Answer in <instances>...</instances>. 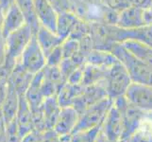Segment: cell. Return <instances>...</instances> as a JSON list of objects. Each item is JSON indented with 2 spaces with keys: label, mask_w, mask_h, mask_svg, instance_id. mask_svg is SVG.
I'll return each instance as SVG.
<instances>
[{
  "label": "cell",
  "mask_w": 152,
  "mask_h": 142,
  "mask_svg": "<svg viewBox=\"0 0 152 142\" xmlns=\"http://www.w3.org/2000/svg\"><path fill=\"white\" fill-rule=\"evenodd\" d=\"M109 51L124 65L132 82L152 86V66L134 57L121 43H113Z\"/></svg>",
  "instance_id": "6da1fadb"
},
{
  "label": "cell",
  "mask_w": 152,
  "mask_h": 142,
  "mask_svg": "<svg viewBox=\"0 0 152 142\" xmlns=\"http://www.w3.org/2000/svg\"><path fill=\"white\" fill-rule=\"evenodd\" d=\"M113 102L121 109L123 117V134L121 141H127L136 130L148 118H152V114L139 109L130 103L125 96L113 99Z\"/></svg>",
  "instance_id": "7a4b0ae2"
},
{
  "label": "cell",
  "mask_w": 152,
  "mask_h": 142,
  "mask_svg": "<svg viewBox=\"0 0 152 142\" xmlns=\"http://www.w3.org/2000/svg\"><path fill=\"white\" fill-rule=\"evenodd\" d=\"M132 82L128 71L118 61L108 68L103 81L108 97L113 99L125 96L126 91L128 90Z\"/></svg>",
  "instance_id": "3957f363"
},
{
  "label": "cell",
  "mask_w": 152,
  "mask_h": 142,
  "mask_svg": "<svg viewBox=\"0 0 152 142\" xmlns=\"http://www.w3.org/2000/svg\"><path fill=\"white\" fill-rule=\"evenodd\" d=\"M113 104V99L107 97L96 102L95 104H92L91 106L87 107L84 111L80 114L77 124L73 132L88 130L101 126Z\"/></svg>",
  "instance_id": "277c9868"
},
{
  "label": "cell",
  "mask_w": 152,
  "mask_h": 142,
  "mask_svg": "<svg viewBox=\"0 0 152 142\" xmlns=\"http://www.w3.org/2000/svg\"><path fill=\"white\" fill-rule=\"evenodd\" d=\"M34 34L27 24L9 34L5 39L6 58L17 61Z\"/></svg>",
  "instance_id": "5b68a950"
},
{
  "label": "cell",
  "mask_w": 152,
  "mask_h": 142,
  "mask_svg": "<svg viewBox=\"0 0 152 142\" xmlns=\"http://www.w3.org/2000/svg\"><path fill=\"white\" fill-rule=\"evenodd\" d=\"M19 61L26 69L33 75L43 70L46 65V57L38 44L35 35L31 37L29 43L21 54Z\"/></svg>",
  "instance_id": "8992f818"
},
{
  "label": "cell",
  "mask_w": 152,
  "mask_h": 142,
  "mask_svg": "<svg viewBox=\"0 0 152 142\" xmlns=\"http://www.w3.org/2000/svg\"><path fill=\"white\" fill-rule=\"evenodd\" d=\"M125 97L139 109L152 114V86L132 82Z\"/></svg>",
  "instance_id": "52a82bcc"
},
{
  "label": "cell",
  "mask_w": 152,
  "mask_h": 142,
  "mask_svg": "<svg viewBox=\"0 0 152 142\" xmlns=\"http://www.w3.org/2000/svg\"><path fill=\"white\" fill-rule=\"evenodd\" d=\"M100 129L109 139L114 142L121 141L123 134V117L121 109L114 102L109 110Z\"/></svg>",
  "instance_id": "ba28073f"
},
{
  "label": "cell",
  "mask_w": 152,
  "mask_h": 142,
  "mask_svg": "<svg viewBox=\"0 0 152 142\" xmlns=\"http://www.w3.org/2000/svg\"><path fill=\"white\" fill-rule=\"evenodd\" d=\"M107 97L108 95L103 82L83 86L81 94L75 99L72 106L77 110L78 114H80L87 107L91 106L92 104H95L96 102Z\"/></svg>",
  "instance_id": "9c48e42d"
},
{
  "label": "cell",
  "mask_w": 152,
  "mask_h": 142,
  "mask_svg": "<svg viewBox=\"0 0 152 142\" xmlns=\"http://www.w3.org/2000/svg\"><path fill=\"white\" fill-rule=\"evenodd\" d=\"M14 121L16 123L19 134L22 138L34 130L32 110L28 101L26 99L25 95L19 96V104Z\"/></svg>",
  "instance_id": "30bf717a"
},
{
  "label": "cell",
  "mask_w": 152,
  "mask_h": 142,
  "mask_svg": "<svg viewBox=\"0 0 152 142\" xmlns=\"http://www.w3.org/2000/svg\"><path fill=\"white\" fill-rule=\"evenodd\" d=\"M78 118L80 114L73 106L61 107L53 129L60 136L71 135L77 124Z\"/></svg>",
  "instance_id": "8fae6325"
},
{
  "label": "cell",
  "mask_w": 152,
  "mask_h": 142,
  "mask_svg": "<svg viewBox=\"0 0 152 142\" xmlns=\"http://www.w3.org/2000/svg\"><path fill=\"white\" fill-rule=\"evenodd\" d=\"M145 25L144 9L134 5L119 12L115 24V26L122 29H135Z\"/></svg>",
  "instance_id": "7c38bea8"
},
{
  "label": "cell",
  "mask_w": 152,
  "mask_h": 142,
  "mask_svg": "<svg viewBox=\"0 0 152 142\" xmlns=\"http://www.w3.org/2000/svg\"><path fill=\"white\" fill-rule=\"evenodd\" d=\"M33 76V74H31L22 65L18 59L9 77L7 85L12 86L19 96H22L27 92Z\"/></svg>",
  "instance_id": "4fadbf2b"
},
{
  "label": "cell",
  "mask_w": 152,
  "mask_h": 142,
  "mask_svg": "<svg viewBox=\"0 0 152 142\" xmlns=\"http://www.w3.org/2000/svg\"><path fill=\"white\" fill-rule=\"evenodd\" d=\"M36 14L41 26L56 32L58 13L48 0H34Z\"/></svg>",
  "instance_id": "5bb4252c"
},
{
  "label": "cell",
  "mask_w": 152,
  "mask_h": 142,
  "mask_svg": "<svg viewBox=\"0 0 152 142\" xmlns=\"http://www.w3.org/2000/svg\"><path fill=\"white\" fill-rule=\"evenodd\" d=\"M25 19L21 13L20 10L14 2L10 3L8 8L5 10L3 24H2V38L6 39V37L13 31L17 30L25 25Z\"/></svg>",
  "instance_id": "9a60e30c"
},
{
  "label": "cell",
  "mask_w": 152,
  "mask_h": 142,
  "mask_svg": "<svg viewBox=\"0 0 152 142\" xmlns=\"http://www.w3.org/2000/svg\"><path fill=\"white\" fill-rule=\"evenodd\" d=\"M42 81H43V71L41 70L40 72L34 74L27 92L25 93V98L28 101L32 112L41 107L45 99L41 88Z\"/></svg>",
  "instance_id": "2e32d148"
},
{
  "label": "cell",
  "mask_w": 152,
  "mask_h": 142,
  "mask_svg": "<svg viewBox=\"0 0 152 142\" xmlns=\"http://www.w3.org/2000/svg\"><path fill=\"white\" fill-rule=\"evenodd\" d=\"M35 36L45 57L48 56L52 50H54L56 47L60 46L64 41L56 32H53V31H51L46 28L43 27V26H40V28L37 32H36Z\"/></svg>",
  "instance_id": "e0dca14e"
},
{
  "label": "cell",
  "mask_w": 152,
  "mask_h": 142,
  "mask_svg": "<svg viewBox=\"0 0 152 142\" xmlns=\"http://www.w3.org/2000/svg\"><path fill=\"white\" fill-rule=\"evenodd\" d=\"M60 103L58 102L57 95L55 96L48 97L44 99L42 103L40 110L43 115V118L45 124L46 129H52L57 121V118L59 117L61 111Z\"/></svg>",
  "instance_id": "ac0fdd59"
},
{
  "label": "cell",
  "mask_w": 152,
  "mask_h": 142,
  "mask_svg": "<svg viewBox=\"0 0 152 142\" xmlns=\"http://www.w3.org/2000/svg\"><path fill=\"white\" fill-rule=\"evenodd\" d=\"M81 19L73 12L61 13L58 15L56 33L61 39L66 40L70 36Z\"/></svg>",
  "instance_id": "d6986e66"
},
{
  "label": "cell",
  "mask_w": 152,
  "mask_h": 142,
  "mask_svg": "<svg viewBox=\"0 0 152 142\" xmlns=\"http://www.w3.org/2000/svg\"><path fill=\"white\" fill-rule=\"evenodd\" d=\"M16 6L20 10L23 17L25 19V23L32 30L35 35L40 28V23L36 14L34 0H13Z\"/></svg>",
  "instance_id": "ffe728a7"
},
{
  "label": "cell",
  "mask_w": 152,
  "mask_h": 142,
  "mask_svg": "<svg viewBox=\"0 0 152 142\" xmlns=\"http://www.w3.org/2000/svg\"><path fill=\"white\" fill-rule=\"evenodd\" d=\"M19 104V95L14 89L7 85V93L4 102L1 105V113L6 123L14 120Z\"/></svg>",
  "instance_id": "44dd1931"
},
{
  "label": "cell",
  "mask_w": 152,
  "mask_h": 142,
  "mask_svg": "<svg viewBox=\"0 0 152 142\" xmlns=\"http://www.w3.org/2000/svg\"><path fill=\"white\" fill-rule=\"evenodd\" d=\"M116 62L117 59L109 50L94 49L89 51V53L86 56V64L96 65L105 68V69H108Z\"/></svg>",
  "instance_id": "7402d4cb"
},
{
  "label": "cell",
  "mask_w": 152,
  "mask_h": 142,
  "mask_svg": "<svg viewBox=\"0 0 152 142\" xmlns=\"http://www.w3.org/2000/svg\"><path fill=\"white\" fill-rule=\"evenodd\" d=\"M83 90L82 85H72L69 82H65L61 87L57 94L58 102L61 107L72 106L75 99L80 96Z\"/></svg>",
  "instance_id": "603a6c76"
},
{
  "label": "cell",
  "mask_w": 152,
  "mask_h": 142,
  "mask_svg": "<svg viewBox=\"0 0 152 142\" xmlns=\"http://www.w3.org/2000/svg\"><path fill=\"white\" fill-rule=\"evenodd\" d=\"M134 57L152 66V47L137 41L128 40L121 43Z\"/></svg>",
  "instance_id": "cb8c5ba5"
},
{
  "label": "cell",
  "mask_w": 152,
  "mask_h": 142,
  "mask_svg": "<svg viewBox=\"0 0 152 142\" xmlns=\"http://www.w3.org/2000/svg\"><path fill=\"white\" fill-rule=\"evenodd\" d=\"M107 69L90 64H86L83 70V78L81 85L83 86H88L92 85H96L103 82L106 76Z\"/></svg>",
  "instance_id": "d4e9b609"
},
{
  "label": "cell",
  "mask_w": 152,
  "mask_h": 142,
  "mask_svg": "<svg viewBox=\"0 0 152 142\" xmlns=\"http://www.w3.org/2000/svg\"><path fill=\"white\" fill-rule=\"evenodd\" d=\"M42 71H43L44 77L46 79V80L50 82L51 83H53V85L57 87L58 92H59L61 87L66 82V80L64 79V77L62 76L59 66L45 65Z\"/></svg>",
  "instance_id": "484cf974"
},
{
  "label": "cell",
  "mask_w": 152,
  "mask_h": 142,
  "mask_svg": "<svg viewBox=\"0 0 152 142\" xmlns=\"http://www.w3.org/2000/svg\"><path fill=\"white\" fill-rule=\"evenodd\" d=\"M101 126L88 130L75 131L71 134V142H95Z\"/></svg>",
  "instance_id": "4316f807"
},
{
  "label": "cell",
  "mask_w": 152,
  "mask_h": 142,
  "mask_svg": "<svg viewBox=\"0 0 152 142\" xmlns=\"http://www.w3.org/2000/svg\"><path fill=\"white\" fill-rule=\"evenodd\" d=\"M127 142H152V128L150 125L143 123L141 127L129 136Z\"/></svg>",
  "instance_id": "83f0119b"
},
{
  "label": "cell",
  "mask_w": 152,
  "mask_h": 142,
  "mask_svg": "<svg viewBox=\"0 0 152 142\" xmlns=\"http://www.w3.org/2000/svg\"><path fill=\"white\" fill-rule=\"evenodd\" d=\"M61 50L64 58H73L80 54V42L76 39L68 37L61 44Z\"/></svg>",
  "instance_id": "f1b7e54d"
},
{
  "label": "cell",
  "mask_w": 152,
  "mask_h": 142,
  "mask_svg": "<svg viewBox=\"0 0 152 142\" xmlns=\"http://www.w3.org/2000/svg\"><path fill=\"white\" fill-rule=\"evenodd\" d=\"M101 2L114 12H121L133 5V0H101Z\"/></svg>",
  "instance_id": "f546056e"
},
{
  "label": "cell",
  "mask_w": 152,
  "mask_h": 142,
  "mask_svg": "<svg viewBox=\"0 0 152 142\" xmlns=\"http://www.w3.org/2000/svg\"><path fill=\"white\" fill-rule=\"evenodd\" d=\"M61 46L56 47L54 50H52L50 53L46 56V65H52V66L60 65L61 61L64 60V54H62Z\"/></svg>",
  "instance_id": "4dcf8cb0"
},
{
  "label": "cell",
  "mask_w": 152,
  "mask_h": 142,
  "mask_svg": "<svg viewBox=\"0 0 152 142\" xmlns=\"http://www.w3.org/2000/svg\"><path fill=\"white\" fill-rule=\"evenodd\" d=\"M58 13L64 12H73L70 0H48Z\"/></svg>",
  "instance_id": "1f68e13d"
},
{
  "label": "cell",
  "mask_w": 152,
  "mask_h": 142,
  "mask_svg": "<svg viewBox=\"0 0 152 142\" xmlns=\"http://www.w3.org/2000/svg\"><path fill=\"white\" fill-rule=\"evenodd\" d=\"M86 64L77 67L76 69L71 73V75L68 77L67 82L72 83V85H81L82 78H83V70Z\"/></svg>",
  "instance_id": "d6a6232c"
},
{
  "label": "cell",
  "mask_w": 152,
  "mask_h": 142,
  "mask_svg": "<svg viewBox=\"0 0 152 142\" xmlns=\"http://www.w3.org/2000/svg\"><path fill=\"white\" fill-rule=\"evenodd\" d=\"M144 18L145 25H152V2L148 7L144 9Z\"/></svg>",
  "instance_id": "836d02e7"
},
{
  "label": "cell",
  "mask_w": 152,
  "mask_h": 142,
  "mask_svg": "<svg viewBox=\"0 0 152 142\" xmlns=\"http://www.w3.org/2000/svg\"><path fill=\"white\" fill-rule=\"evenodd\" d=\"M6 93H7V83L1 82H0V108H1V105L6 97Z\"/></svg>",
  "instance_id": "e575fe53"
},
{
  "label": "cell",
  "mask_w": 152,
  "mask_h": 142,
  "mask_svg": "<svg viewBox=\"0 0 152 142\" xmlns=\"http://www.w3.org/2000/svg\"><path fill=\"white\" fill-rule=\"evenodd\" d=\"M5 59H6V51H5V41L0 40V66H1Z\"/></svg>",
  "instance_id": "d590c367"
},
{
  "label": "cell",
  "mask_w": 152,
  "mask_h": 142,
  "mask_svg": "<svg viewBox=\"0 0 152 142\" xmlns=\"http://www.w3.org/2000/svg\"><path fill=\"white\" fill-rule=\"evenodd\" d=\"M152 0H133V5L142 9H145L146 7L149 6Z\"/></svg>",
  "instance_id": "8d00e7d4"
},
{
  "label": "cell",
  "mask_w": 152,
  "mask_h": 142,
  "mask_svg": "<svg viewBox=\"0 0 152 142\" xmlns=\"http://www.w3.org/2000/svg\"><path fill=\"white\" fill-rule=\"evenodd\" d=\"M95 142H114V141H113V140H111V139H109L107 136H106V135H105L102 131H101V129H100V131H99V133L97 134V135H96V140H95Z\"/></svg>",
  "instance_id": "74e56055"
},
{
  "label": "cell",
  "mask_w": 152,
  "mask_h": 142,
  "mask_svg": "<svg viewBox=\"0 0 152 142\" xmlns=\"http://www.w3.org/2000/svg\"><path fill=\"white\" fill-rule=\"evenodd\" d=\"M5 10H6V9H5L1 4H0V40H4L2 38V24H3V19H4V14H5Z\"/></svg>",
  "instance_id": "f35d334b"
},
{
  "label": "cell",
  "mask_w": 152,
  "mask_h": 142,
  "mask_svg": "<svg viewBox=\"0 0 152 142\" xmlns=\"http://www.w3.org/2000/svg\"><path fill=\"white\" fill-rule=\"evenodd\" d=\"M59 142H71V135H61Z\"/></svg>",
  "instance_id": "ab89813d"
},
{
  "label": "cell",
  "mask_w": 152,
  "mask_h": 142,
  "mask_svg": "<svg viewBox=\"0 0 152 142\" xmlns=\"http://www.w3.org/2000/svg\"><path fill=\"white\" fill-rule=\"evenodd\" d=\"M0 4H1L5 9H7L10 5V1L9 0H0Z\"/></svg>",
  "instance_id": "60d3db41"
},
{
  "label": "cell",
  "mask_w": 152,
  "mask_h": 142,
  "mask_svg": "<svg viewBox=\"0 0 152 142\" xmlns=\"http://www.w3.org/2000/svg\"><path fill=\"white\" fill-rule=\"evenodd\" d=\"M9 1H10V4L12 2H13V0H9Z\"/></svg>",
  "instance_id": "b9f144b4"
},
{
  "label": "cell",
  "mask_w": 152,
  "mask_h": 142,
  "mask_svg": "<svg viewBox=\"0 0 152 142\" xmlns=\"http://www.w3.org/2000/svg\"><path fill=\"white\" fill-rule=\"evenodd\" d=\"M119 142H127V141H119Z\"/></svg>",
  "instance_id": "7bdbcfd3"
},
{
  "label": "cell",
  "mask_w": 152,
  "mask_h": 142,
  "mask_svg": "<svg viewBox=\"0 0 152 142\" xmlns=\"http://www.w3.org/2000/svg\"><path fill=\"white\" fill-rule=\"evenodd\" d=\"M0 113H1V108H0Z\"/></svg>",
  "instance_id": "ee69618b"
}]
</instances>
